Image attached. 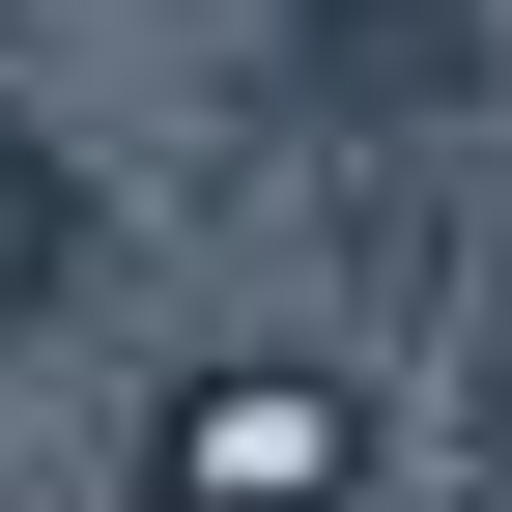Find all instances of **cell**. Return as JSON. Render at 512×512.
<instances>
[{
	"label": "cell",
	"mask_w": 512,
	"mask_h": 512,
	"mask_svg": "<svg viewBox=\"0 0 512 512\" xmlns=\"http://www.w3.org/2000/svg\"><path fill=\"white\" fill-rule=\"evenodd\" d=\"M57 285H86V171L0 114V313H57Z\"/></svg>",
	"instance_id": "obj_1"
}]
</instances>
